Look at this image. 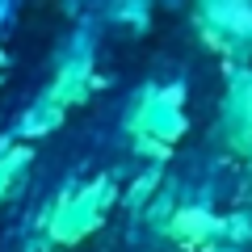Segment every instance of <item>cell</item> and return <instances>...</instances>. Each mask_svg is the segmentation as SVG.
<instances>
[]
</instances>
